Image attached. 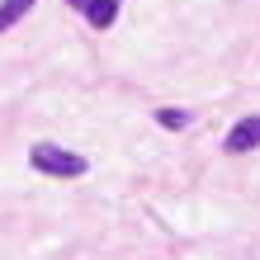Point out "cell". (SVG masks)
<instances>
[{
	"label": "cell",
	"mask_w": 260,
	"mask_h": 260,
	"mask_svg": "<svg viewBox=\"0 0 260 260\" xmlns=\"http://www.w3.org/2000/svg\"><path fill=\"white\" fill-rule=\"evenodd\" d=\"M28 166H34V171H43V175H52V180H81V175L90 171L85 156H76V151L57 147V142H38V147H28Z\"/></svg>",
	"instance_id": "obj_1"
},
{
	"label": "cell",
	"mask_w": 260,
	"mask_h": 260,
	"mask_svg": "<svg viewBox=\"0 0 260 260\" xmlns=\"http://www.w3.org/2000/svg\"><path fill=\"white\" fill-rule=\"evenodd\" d=\"M67 5H71V10H81L85 19H90V28H100V34L118 19V0H67Z\"/></svg>",
	"instance_id": "obj_2"
},
{
	"label": "cell",
	"mask_w": 260,
	"mask_h": 260,
	"mask_svg": "<svg viewBox=\"0 0 260 260\" xmlns=\"http://www.w3.org/2000/svg\"><path fill=\"white\" fill-rule=\"evenodd\" d=\"M227 151H255L260 147V114L251 118H241V123H232V133H227Z\"/></svg>",
	"instance_id": "obj_3"
},
{
	"label": "cell",
	"mask_w": 260,
	"mask_h": 260,
	"mask_svg": "<svg viewBox=\"0 0 260 260\" xmlns=\"http://www.w3.org/2000/svg\"><path fill=\"white\" fill-rule=\"evenodd\" d=\"M28 10H34V0H0V34H5V28H14Z\"/></svg>",
	"instance_id": "obj_4"
},
{
	"label": "cell",
	"mask_w": 260,
	"mask_h": 260,
	"mask_svg": "<svg viewBox=\"0 0 260 260\" xmlns=\"http://www.w3.org/2000/svg\"><path fill=\"white\" fill-rule=\"evenodd\" d=\"M156 123H166V128H189V114H180V109H156Z\"/></svg>",
	"instance_id": "obj_5"
}]
</instances>
